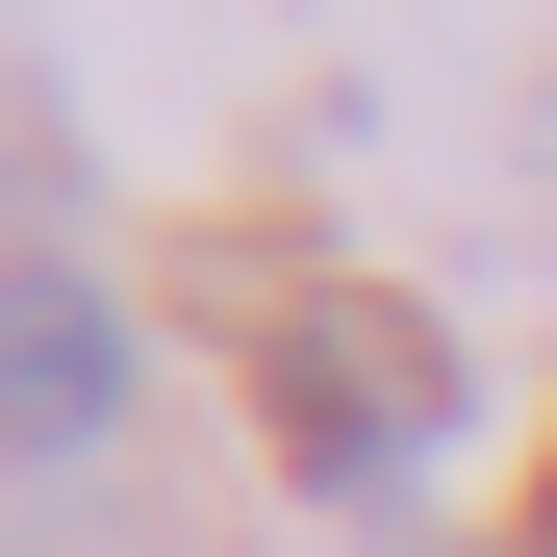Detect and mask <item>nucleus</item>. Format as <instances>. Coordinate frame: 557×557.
I'll return each mask as SVG.
<instances>
[{
  "label": "nucleus",
  "instance_id": "nucleus-1",
  "mask_svg": "<svg viewBox=\"0 0 557 557\" xmlns=\"http://www.w3.org/2000/svg\"><path fill=\"white\" fill-rule=\"evenodd\" d=\"M228 355H253L278 482H330V507H381L406 456L456 431V330L406 305V278H253V305H228Z\"/></svg>",
  "mask_w": 557,
  "mask_h": 557
},
{
  "label": "nucleus",
  "instance_id": "nucleus-2",
  "mask_svg": "<svg viewBox=\"0 0 557 557\" xmlns=\"http://www.w3.org/2000/svg\"><path fill=\"white\" fill-rule=\"evenodd\" d=\"M102 431H127V305H102V253H0V456L76 482Z\"/></svg>",
  "mask_w": 557,
  "mask_h": 557
},
{
  "label": "nucleus",
  "instance_id": "nucleus-3",
  "mask_svg": "<svg viewBox=\"0 0 557 557\" xmlns=\"http://www.w3.org/2000/svg\"><path fill=\"white\" fill-rule=\"evenodd\" d=\"M532 557H557V456H532Z\"/></svg>",
  "mask_w": 557,
  "mask_h": 557
}]
</instances>
